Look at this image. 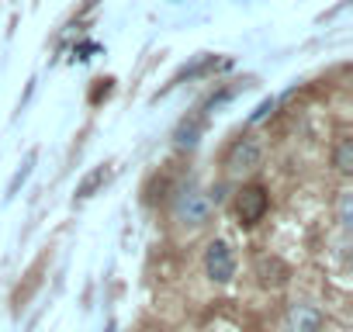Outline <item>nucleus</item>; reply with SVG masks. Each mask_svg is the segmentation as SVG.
Here are the masks:
<instances>
[{
  "instance_id": "1",
  "label": "nucleus",
  "mask_w": 353,
  "mask_h": 332,
  "mask_svg": "<svg viewBox=\"0 0 353 332\" xmlns=\"http://www.w3.org/2000/svg\"><path fill=\"white\" fill-rule=\"evenodd\" d=\"M208 218H212V198H208L201 187L188 184V187L176 191V198H173V222H176V225L201 229Z\"/></svg>"
},
{
  "instance_id": "12",
  "label": "nucleus",
  "mask_w": 353,
  "mask_h": 332,
  "mask_svg": "<svg viewBox=\"0 0 353 332\" xmlns=\"http://www.w3.org/2000/svg\"><path fill=\"white\" fill-rule=\"evenodd\" d=\"M32 163H35V156H28V159H25V166L18 170V177L11 180V194H18V187H21V184L28 180V174H32Z\"/></svg>"
},
{
  "instance_id": "3",
  "label": "nucleus",
  "mask_w": 353,
  "mask_h": 332,
  "mask_svg": "<svg viewBox=\"0 0 353 332\" xmlns=\"http://www.w3.org/2000/svg\"><path fill=\"white\" fill-rule=\"evenodd\" d=\"M260 159H263V145L253 135H243L225 152V170L229 174H250V170H256V166H260Z\"/></svg>"
},
{
  "instance_id": "7",
  "label": "nucleus",
  "mask_w": 353,
  "mask_h": 332,
  "mask_svg": "<svg viewBox=\"0 0 353 332\" xmlns=\"http://www.w3.org/2000/svg\"><path fill=\"white\" fill-rule=\"evenodd\" d=\"M201 132H205V121L201 118H184L173 132V145L176 149H194L201 142Z\"/></svg>"
},
{
  "instance_id": "9",
  "label": "nucleus",
  "mask_w": 353,
  "mask_h": 332,
  "mask_svg": "<svg viewBox=\"0 0 353 332\" xmlns=\"http://www.w3.org/2000/svg\"><path fill=\"white\" fill-rule=\"evenodd\" d=\"M108 177H111V170H108V166H97L94 174H87V177L80 180V187H77V198H80V201H83V198H90V194H94V191H97V187H101Z\"/></svg>"
},
{
  "instance_id": "4",
  "label": "nucleus",
  "mask_w": 353,
  "mask_h": 332,
  "mask_svg": "<svg viewBox=\"0 0 353 332\" xmlns=\"http://www.w3.org/2000/svg\"><path fill=\"white\" fill-rule=\"evenodd\" d=\"M205 273H208V280H215V284H229V280H232V273H236V256H232V249H229L225 239L208 242V249H205Z\"/></svg>"
},
{
  "instance_id": "2",
  "label": "nucleus",
  "mask_w": 353,
  "mask_h": 332,
  "mask_svg": "<svg viewBox=\"0 0 353 332\" xmlns=\"http://www.w3.org/2000/svg\"><path fill=\"white\" fill-rule=\"evenodd\" d=\"M267 208H270V198H267V191L260 184L239 187V194H236V218H239V225H256L267 215Z\"/></svg>"
},
{
  "instance_id": "6",
  "label": "nucleus",
  "mask_w": 353,
  "mask_h": 332,
  "mask_svg": "<svg viewBox=\"0 0 353 332\" xmlns=\"http://www.w3.org/2000/svg\"><path fill=\"white\" fill-rule=\"evenodd\" d=\"M256 277H260L263 287H284L288 277H291V267H288L284 260L263 253V256H256Z\"/></svg>"
},
{
  "instance_id": "5",
  "label": "nucleus",
  "mask_w": 353,
  "mask_h": 332,
  "mask_svg": "<svg viewBox=\"0 0 353 332\" xmlns=\"http://www.w3.org/2000/svg\"><path fill=\"white\" fill-rule=\"evenodd\" d=\"M288 332H322V311L308 301H294L288 308Z\"/></svg>"
},
{
  "instance_id": "10",
  "label": "nucleus",
  "mask_w": 353,
  "mask_h": 332,
  "mask_svg": "<svg viewBox=\"0 0 353 332\" xmlns=\"http://www.w3.org/2000/svg\"><path fill=\"white\" fill-rule=\"evenodd\" d=\"M274 107H277V101H274V97H267V101H260V107H256V111L250 114V125H256V121H263V118H267V114H270Z\"/></svg>"
},
{
  "instance_id": "8",
  "label": "nucleus",
  "mask_w": 353,
  "mask_h": 332,
  "mask_svg": "<svg viewBox=\"0 0 353 332\" xmlns=\"http://www.w3.org/2000/svg\"><path fill=\"white\" fill-rule=\"evenodd\" d=\"M332 163H336V170H339L343 177L353 174V138H339V145H336V152H332Z\"/></svg>"
},
{
  "instance_id": "11",
  "label": "nucleus",
  "mask_w": 353,
  "mask_h": 332,
  "mask_svg": "<svg viewBox=\"0 0 353 332\" xmlns=\"http://www.w3.org/2000/svg\"><path fill=\"white\" fill-rule=\"evenodd\" d=\"M350 208H353V194H343V198H339V225H343V229L353 225V222H350Z\"/></svg>"
}]
</instances>
